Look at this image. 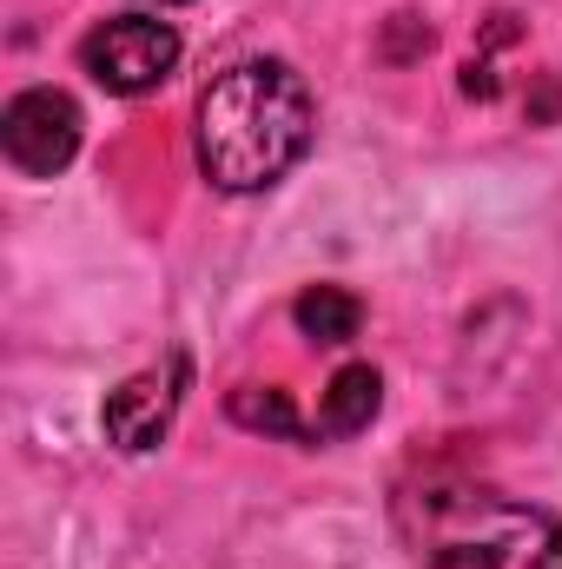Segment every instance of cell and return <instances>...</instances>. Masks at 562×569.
<instances>
[{"label": "cell", "mask_w": 562, "mask_h": 569, "mask_svg": "<svg viewBox=\"0 0 562 569\" xmlns=\"http://www.w3.org/2000/svg\"><path fill=\"white\" fill-rule=\"evenodd\" d=\"M384 53H391V60H418V53H430V27H423L418 13H391V40H384Z\"/></svg>", "instance_id": "9c48e42d"}, {"label": "cell", "mask_w": 562, "mask_h": 569, "mask_svg": "<svg viewBox=\"0 0 562 569\" xmlns=\"http://www.w3.org/2000/svg\"><path fill=\"white\" fill-rule=\"evenodd\" d=\"M185 378H192V365H185V351H165V365H152L140 378H127L113 398H107V437L120 443V450H152L172 418H179V398H185Z\"/></svg>", "instance_id": "5b68a950"}, {"label": "cell", "mask_w": 562, "mask_h": 569, "mask_svg": "<svg viewBox=\"0 0 562 569\" xmlns=\"http://www.w3.org/2000/svg\"><path fill=\"white\" fill-rule=\"evenodd\" d=\"M80 67L107 87V93H152L172 80L179 67V33L152 13H120V20H100L87 40H80Z\"/></svg>", "instance_id": "3957f363"}, {"label": "cell", "mask_w": 562, "mask_h": 569, "mask_svg": "<svg viewBox=\"0 0 562 569\" xmlns=\"http://www.w3.org/2000/svg\"><path fill=\"white\" fill-rule=\"evenodd\" d=\"M0 146H7L13 172L53 179V172H67L73 152H80V107H73L60 87H27V93H13L7 113H0Z\"/></svg>", "instance_id": "277c9868"}, {"label": "cell", "mask_w": 562, "mask_h": 569, "mask_svg": "<svg viewBox=\"0 0 562 569\" xmlns=\"http://www.w3.org/2000/svg\"><path fill=\"white\" fill-rule=\"evenodd\" d=\"M378 405H384V378L371 365H344L318 398V430L324 437H358V430H371Z\"/></svg>", "instance_id": "8992f818"}, {"label": "cell", "mask_w": 562, "mask_h": 569, "mask_svg": "<svg viewBox=\"0 0 562 569\" xmlns=\"http://www.w3.org/2000/svg\"><path fill=\"white\" fill-rule=\"evenodd\" d=\"M398 523L423 569H562V517L470 477H423Z\"/></svg>", "instance_id": "7a4b0ae2"}, {"label": "cell", "mask_w": 562, "mask_h": 569, "mask_svg": "<svg viewBox=\"0 0 562 569\" xmlns=\"http://www.w3.org/2000/svg\"><path fill=\"white\" fill-rule=\"evenodd\" d=\"M556 113H562V80L550 73L543 80V100H530V120H556Z\"/></svg>", "instance_id": "30bf717a"}, {"label": "cell", "mask_w": 562, "mask_h": 569, "mask_svg": "<svg viewBox=\"0 0 562 569\" xmlns=\"http://www.w3.org/2000/svg\"><path fill=\"white\" fill-rule=\"evenodd\" d=\"M232 418L245 430H265V437H291V443L311 437V443H318V430H304L291 391H279V385H239V391H232Z\"/></svg>", "instance_id": "ba28073f"}, {"label": "cell", "mask_w": 562, "mask_h": 569, "mask_svg": "<svg viewBox=\"0 0 562 569\" xmlns=\"http://www.w3.org/2000/svg\"><path fill=\"white\" fill-rule=\"evenodd\" d=\"M291 325H298L311 345H351L358 325H364V305H358L344 284H304L298 305H291Z\"/></svg>", "instance_id": "52a82bcc"}, {"label": "cell", "mask_w": 562, "mask_h": 569, "mask_svg": "<svg viewBox=\"0 0 562 569\" xmlns=\"http://www.w3.org/2000/svg\"><path fill=\"white\" fill-rule=\"evenodd\" d=\"M318 100L298 67L239 60L199 93V166L219 192H265L304 159Z\"/></svg>", "instance_id": "6da1fadb"}]
</instances>
